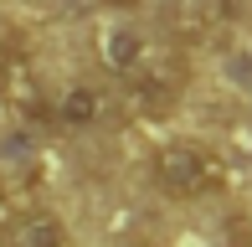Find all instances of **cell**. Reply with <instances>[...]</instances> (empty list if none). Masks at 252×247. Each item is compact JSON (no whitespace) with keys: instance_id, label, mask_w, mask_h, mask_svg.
I'll return each instance as SVG.
<instances>
[{"instance_id":"7","label":"cell","mask_w":252,"mask_h":247,"mask_svg":"<svg viewBox=\"0 0 252 247\" xmlns=\"http://www.w3.org/2000/svg\"><path fill=\"white\" fill-rule=\"evenodd\" d=\"M26 211H31V196L10 181V175H0V227H16Z\"/></svg>"},{"instance_id":"4","label":"cell","mask_w":252,"mask_h":247,"mask_svg":"<svg viewBox=\"0 0 252 247\" xmlns=\"http://www.w3.org/2000/svg\"><path fill=\"white\" fill-rule=\"evenodd\" d=\"M103 114H108V93L98 83H72L52 103V124H62V129H98Z\"/></svg>"},{"instance_id":"5","label":"cell","mask_w":252,"mask_h":247,"mask_svg":"<svg viewBox=\"0 0 252 247\" xmlns=\"http://www.w3.org/2000/svg\"><path fill=\"white\" fill-rule=\"evenodd\" d=\"M98 57H103V67H108V72L129 77L134 67L150 57V41H144L134 26H108V31L98 36Z\"/></svg>"},{"instance_id":"1","label":"cell","mask_w":252,"mask_h":247,"mask_svg":"<svg viewBox=\"0 0 252 247\" xmlns=\"http://www.w3.org/2000/svg\"><path fill=\"white\" fill-rule=\"evenodd\" d=\"M150 175L170 201H211V196L226 190V160L216 150H206V144H196V139L159 144L155 160H150Z\"/></svg>"},{"instance_id":"6","label":"cell","mask_w":252,"mask_h":247,"mask_svg":"<svg viewBox=\"0 0 252 247\" xmlns=\"http://www.w3.org/2000/svg\"><path fill=\"white\" fill-rule=\"evenodd\" d=\"M10 247H72V237H67V227L52 211H26L10 227Z\"/></svg>"},{"instance_id":"3","label":"cell","mask_w":252,"mask_h":247,"mask_svg":"<svg viewBox=\"0 0 252 247\" xmlns=\"http://www.w3.org/2000/svg\"><path fill=\"white\" fill-rule=\"evenodd\" d=\"M0 103L21 119H41L47 114V98H41V77L36 62L21 41H0Z\"/></svg>"},{"instance_id":"8","label":"cell","mask_w":252,"mask_h":247,"mask_svg":"<svg viewBox=\"0 0 252 247\" xmlns=\"http://www.w3.org/2000/svg\"><path fill=\"white\" fill-rule=\"evenodd\" d=\"M103 5H113V10H134L139 0H103Z\"/></svg>"},{"instance_id":"2","label":"cell","mask_w":252,"mask_h":247,"mask_svg":"<svg viewBox=\"0 0 252 247\" xmlns=\"http://www.w3.org/2000/svg\"><path fill=\"white\" fill-rule=\"evenodd\" d=\"M180 93H186V67L175 57H155L150 52V57L124 77V103H129V114H144V119L170 114V108L180 103Z\"/></svg>"}]
</instances>
